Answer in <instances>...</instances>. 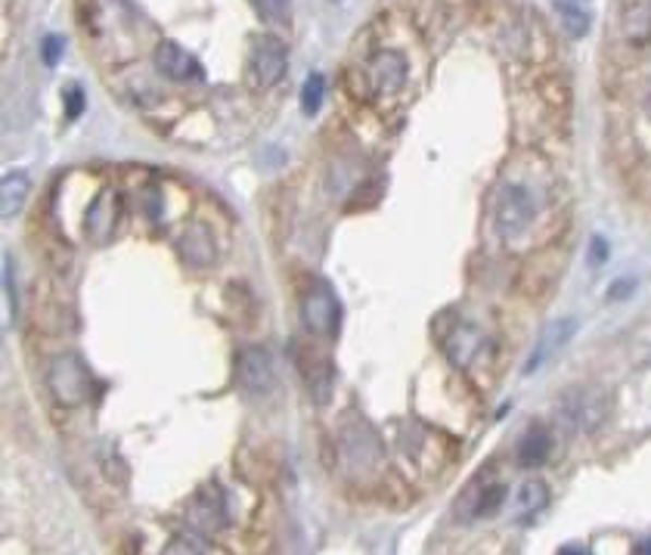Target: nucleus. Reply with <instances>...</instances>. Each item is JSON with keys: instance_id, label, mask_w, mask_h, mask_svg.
I'll list each match as a JSON object with an SVG mask.
<instances>
[{"instance_id": "obj_20", "label": "nucleus", "mask_w": 651, "mask_h": 555, "mask_svg": "<svg viewBox=\"0 0 651 555\" xmlns=\"http://www.w3.org/2000/svg\"><path fill=\"white\" fill-rule=\"evenodd\" d=\"M624 35L636 44H646L651 38V3L649 0H639L627 7L624 13Z\"/></svg>"}, {"instance_id": "obj_25", "label": "nucleus", "mask_w": 651, "mask_h": 555, "mask_svg": "<svg viewBox=\"0 0 651 555\" xmlns=\"http://www.w3.org/2000/svg\"><path fill=\"white\" fill-rule=\"evenodd\" d=\"M65 106H69V119H75L81 109H84V94H81L79 87H69V91H65Z\"/></svg>"}, {"instance_id": "obj_15", "label": "nucleus", "mask_w": 651, "mask_h": 555, "mask_svg": "<svg viewBox=\"0 0 651 555\" xmlns=\"http://www.w3.org/2000/svg\"><path fill=\"white\" fill-rule=\"evenodd\" d=\"M555 16L562 22L565 35L583 38L592 25V0H553Z\"/></svg>"}, {"instance_id": "obj_11", "label": "nucleus", "mask_w": 651, "mask_h": 555, "mask_svg": "<svg viewBox=\"0 0 651 555\" xmlns=\"http://www.w3.org/2000/svg\"><path fill=\"white\" fill-rule=\"evenodd\" d=\"M119 218H121L119 193H116V190H103V193L91 202L87 215H84L87 237L94 239V242H106V239L116 233Z\"/></svg>"}, {"instance_id": "obj_12", "label": "nucleus", "mask_w": 651, "mask_h": 555, "mask_svg": "<svg viewBox=\"0 0 651 555\" xmlns=\"http://www.w3.org/2000/svg\"><path fill=\"white\" fill-rule=\"evenodd\" d=\"M178 249L180 258L186 261L190 267H212L215 264V239H212V230L205 224H190L180 237Z\"/></svg>"}, {"instance_id": "obj_24", "label": "nucleus", "mask_w": 651, "mask_h": 555, "mask_svg": "<svg viewBox=\"0 0 651 555\" xmlns=\"http://www.w3.org/2000/svg\"><path fill=\"white\" fill-rule=\"evenodd\" d=\"M60 57H62V40L57 38V35L44 38V60H47V65H53Z\"/></svg>"}, {"instance_id": "obj_9", "label": "nucleus", "mask_w": 651, "mask_h": 555, "mask_svg": "<svg viewBox=\"0 0 651 555\" xmlns=\"http://www.w3.org/2000/svg\"><path fill=\"white\" fill-rule=\"evenodd\" d=\"M156 69L165 79L178 81V84H202L205 81V69L198 65L196 57L174 40H158Z\"/></svg>"}, {"instance_id": "obj_5", "label": "nucleus", "mask_w": 651, "mask_h": 555, "mask_svg": "<svg viewBox=\"0 0 651 555\" xmlns=\"http://www.w3.org/2000/svg\"><path fill=\"white\" fill-rule=\"evenodd\" d=\"M441 345L459 370H472L494 354V341L487 338V333L462 317L450 319V329L441 333Z\"/></svg>"}, {"instance_id": "obj_23", "label": "nucleus", "mask_w": 651, "mask_h": 555, "mask_svg": "<svg viewBox=\"0 0 651 555\" xmlns=\"http://www.w3.org/2000/svg\"><path fill=\"white\" fill-rule=\"evenodd\" d=\"M161 555H208V550H205V543H202V540H196V536L178 534L165 543Z\"/></svg>"}, {"instance_id": "obj_3", "label": "nucleus", "mask_w": 651, "mask_h": 555, "mask_svg": "<svg viewBox=\"0 0 651 555\" xmlns=\"http://www.w3.org/2000/svg\"><path fill=\"white\" fill-rule=\"evenodd\" d=\"M558 422L577 432V435H592L605 419H608V407H612V397L605 388H595V385H580L571 388L558 397Z\"/></svg>"}, {"instance_id": "obj_19", "label": "nucleus", "mask_w": 651, "mask_h": 555, "mask_svg": "<svg viewBox=\"0 0 651 555\" xmlns=\"http://www.w3.org/2000/svg\"><path fill=\"white\" fill-rule=\"evenodd\" d=\"M25 196H28V178H25L22 171L7 174V178H3V186H0V208H3V218L20 215Z\"/></svg>"}, {"instance_id": "obj_27", "label": "nucleus", "mask_w": 651, "mask_h": 555, "mask_svg": "<svg viewBox=\"0 0 651 555\" xmlns=\"http://www.w3.org/2000/svg\"><path fill=\"white\" fill-rule=\"evenodd\" d=\"M558 555H587V550H580V546H565Z\"/></svg>"}, {"instance_id": "obj_2", "label": "nucleus", "mask_w": 651, "mask_h": 555, "mask_svg": "<svg viewBox=\"0 0 651 555\" xmlns=\"http://www.w3.org/2000/svg\"><path fill=\"white\" fill-rule=\"evenodd\" d=\"M407 79L410 69L397 50H375L373 57L360 62L354 91H360V97L366 99H391L407 87Z\"/></svg>"}, {"instance_id": "obj_1", "label": "nucleus", "mask_w": 651, "mask_h": 555, "mask_svg": "<svg viewBox=\"0 0 651 555\" xmlns=\"http://www.w3.org/2000/svg\"><path fill=\"white\" fill-rule=\"evenodd\" d=\"M540 202L525 180H499L491 196V224L503 239H518L531 230Z\"/></svg>"}, {"instance_id": "obj_10", "label": "nucleus", "mask_w": 651, "mask_h": 555, "mask_svg": "<svg viewBox=\"0 0 651 555\" xmlns=\"http://www.w3.org/2000/svg\"><path fill=\"white\" fill-rule=\"evenodd\" d=\"M237 376L239 385L252 395H267L277 382L274 373V360L264 348H245L237 360Z\"/></svg>"}, {"instance_id": "obj_8", "label": "nucleus", "mask_w": 651, "mask_h": 555, "mask_svg": "<svg viewBox=\"0 0 651 555\" xmlns=\"http://www.w3.org/2000/svg\"><path fill=\"white\" fill-rule=\"evenodd\" d=\"M301 319L314 336H336L338 323H341V311H338V298L329 286H314L304 304H301Z\"/></svg>"}, {"instance_id": "obj_17", "label": "nucleus", "mask_w": 651, "mask_h": 555, "mask_svg": "<svg viewBox=\"0 0 651 555\" xmlns=\"http://www.w3.org/2000/svg\"><path fill=\"white\" fill-rule=\"evenodd\" d=\"M574 336V323L571 319H555V323H550L546 329H543V336H540V341H537V348H533V358L531 363H528V370H537L543 360H550L568 341V338Z\"/></svg>"}, {"instance_id": "obj_4", "label": "nucleus", "mask_w": 651, "mask_h": 555, "mask_svg": "<svg viewBox=\"0 0 651 555\" xmlns=\"http://www.w3.org/2000/svg\"><path fill=\"white\" fill-rule=\"evenodd\" d=\"M47 385H50L53 400L62 403V407H81V403H87L91 388H94L87 366L75 354H57V358L50 360V366H47Z\"/></svg>"}, {"instance_id": "obj_22", "label": "nucleus", "mask_w": 651, "mask_h": 555, "mask_svg": "<svg viewBox=\"0 0 651 555\" xmlns=\"http://www.w3.org/2000/svg\"><path fill=\"white\" fill-rule=\"evenodd\" d=\"M252 7L264 22H286L289 10H292V0H252Z\"/></svg>"}, {"instance_id": "obj_18", "label": "nucleus", "mask_w": 651, "mask_h": 555, "mask_svg": "<svg viewBox=\"0 0 651 555\" xmlns=\"http://www.w3.org/2000/svg\"><path fill=\"white\" fill-rule=\"evenodd\" d=\"M550 503V491L543 481H525L515 491V518H533Z\"/></svg>"}, {"instance_id": "obj_16", "label": "nucleus", "mask_w": 651, "mask_h": 555, "mask_svg": "<svg viewBox=\"0 0 651 555\" xmlns=\"http://www.w3.org/2000/svg\"><path fill=\"white\" fill-rule=\"evenodd\" d=\"M518 462L521 466H528V469H533V466H543L546 459H550V454H553V435L546 432V429H540V425H533L531 432H525V437L518 441Z\"/></svg>"}, {"instance_id": "obj_26", "label": "nucleus", "mask_w": 651, "mask_h": 555, "mask_svg": "<svg viewBox=\"0 0 651 555\" xmlns=\"http://www.w3.org/2000/svg\"><path fill=\"white\" fill-rule=\"evenodd\" d=\"M592 264H602V261H605V255H608V245H605V242H602V239H595V242H592Z\"/></svg>"}, {"instance_id": "obj_13", "label": "nucleus", "mask_w": 651, "mask_h": 555, "mask_svg": "<svg viewBox=\"0 0 651 555\" xmlns=\"http://www.w3.org/2000/svg\"><path fill=\"white\" fill-rule=\"evenodd\" d=\"M190 521L196 524L198 531H215L227 521V512H224V496L217 487H202L190 506Z\"/></svg>"}, {"instance_id": "obj_14", "label": "nucleus", "mask_w": 651, "mask_h": 555, "mask_svg": "<svg viewBox=\"0 0 651 555\" xmlns=\"http://www.w3.org/2000/svg\"><path fill=\"white\" fill-rule=\"evenodd\" d=\"M341 447H345V457L354 466L357 472L370 469L375 459H378V444L370 429H345L341 435Z\"/></svg>"}, {"instance_id": "obj_6", "label": "nucleus", "mask_w": 651, "mask_h": 555, "mask_svg": "<svg viewBox=\"0 0 651 555\" xmlns=\"http://www.w3.org/2000/svg\"><path fill=\"white\" fill-rule=\"evenodd\" d=\"M289 69V47L274 35H257L249 53V79L257 87H274Z\"/></svg>"}, {"instance_id": "obj_7", "label": "nucleus", "mask_w": 651, "mask_h": 555, "mask_svg": "<svg viewBox=\"0 0 651 555\" xmlns=\"http://www.w3.org/2000/svg\"><path fill=\"white\" fill-rule=\"evenodd\" d=\"M503 499H506V484L496 475L481 472V475L474 478L472 484L462 491V496L456 499V518H459V521H474V518L494 516L496 509L503 506Z\"/></svg>"}, {"instance_id": "obj_28", "label": "nucleus", "mask_w": 651, "mask_h": 555, "mask_svg": "<svg viewBox=\"0 0 651 555\" xmlns=\"http://www.w3.org/2000/svg\"><path fill=\"white\" fill-rule=\"evenodd\" d=\"M639 555H651V540H646V543L639 546Z\"/></svg>"}, {"instance_id": "obj_21", "label": "nucleus", "mask_w": 651, "mask_h": 555, "mask_svg": "<svg viewBox=\"0 0 651 555\" xmlns=\"http://www.w3.org/2000/svg\"><path fill=\"white\" fill-rule=\"evenodd\" d=\"M323 97H326V81H323V75H311L304 81V91H301V109L308 116H314L323 106Z\"/></svg>"}]
</instances>
